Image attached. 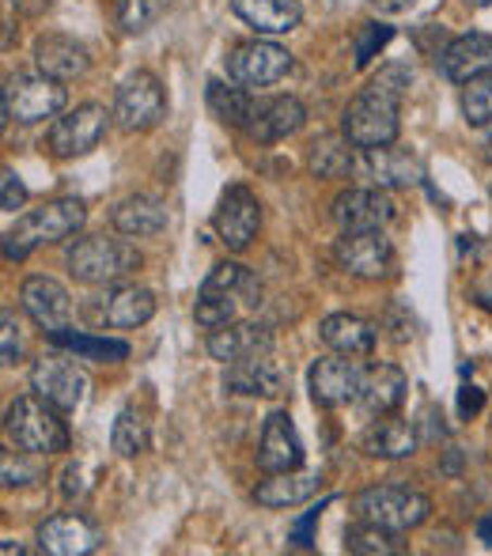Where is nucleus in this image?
Here are the masks:
<instances>
[{
  "label": "nucleus",
  "mask_w": 492,
  "mask_h": 556,
  "mask_svg": "<svg viewBox=\"0 0 492 556\" xmlns=\"http://www.w3.org/2000/svg\"><path fill=\"white\" fill-rule=\"evenodd\" d=\"M88 220V208L76 198H58L46 201L42 208H30L27 216L15 220L12 231L4 235V257L8 262H23L35 250L53 247V242H65L68 235H76Z\"/></svg>",
  "instance_id": "nucleus-1"
},
{
  "label": "nucleus",
  "mask_w": 492,
  "mask_h": 556,
  "mask_svg": "<svg viewBox=\"0 0 492 556\" xmlns=\"http://www.w3.org/2000/svg\"><path fill=\"white\" fill-rule=\"evenodd\" d=\"M65 269L73 280L91 288H111L122 285L125 277L140 269V250L125 239H106V235H80L68 242L65 250Z\"/></svg>",
  "instance_id": "nucleus-2"
},
{
  "label": "nucleus",
  "mask_w": 492,
  "mask_h": 556,
  "mask_svg": "<svg viewBox=\"0 0 492 556\" xmlns=\"http://www.w3.org/2000/svg\"><path fill=\"white\" fill-rule=\"evenodd\" d=\"M398 129H402V96L379 88L375 80L345 106V114H341V132H345L361 152L394 144Z\"/></svg>",
  "instance_id": "nucleus-3"
},
{
  "label": "nucleus",
  "mask_w": 492,
  "mask_h": 556,
  "mask_svg": "<svg viewBox=\"0 0 492 556\" xmlns=\"http://www.w3.org/2000/svg\"><path fill=\"white\" fill-rule=\"evenodd\" d=\"M4 432L15 446L30 454H61L68 451L73 435H68V425L61 420V409H53L46 397L38 394H23L15 397L4 409Z\"/></svg>",
  "instance_id": "nucleus-4"
},
{
  "label": "nucleus",
  "mask_w": 492,
  "mask_h": 556,
  "mask_svg": "<svg viewBox=\"0 0 492 556\" xmlns=\"http://www.w3.org/2000/svg\"><path fill=\"white\" fill-rule=\"evenodd\" d=\"M353 511L356 519L375 522L382 530H394V534H405V530H417L420 522H428L432 500L417 489H405V484H371V489L356 492Z\"/></svg>",
  "instance_id": "nucleus-5"
},
{
  "label": "nucleus",
  "mask_w": 492,
  "mask_h": 556,
  "mask_svg": "<svg viewBox=\"0 0 492 556\" xmlns=\"http://www.w3.org/2000/svg\"><path fill=\"white\" fill-rule=\"evenodd\" d=\"M68 91L46 73H15L4 80V122L38 125L65 111Z\"/></svg>",
  "instance_id": "nucleus-6"
},
{
  "label": "nucleus",
  "mask_w": 492,
  "mask_h": 556,
  "mask_svg": "<svg viewBox=\"0 0 492 556\" xmlns=\"http://www.w3.org/2000/svg\"><path fill=\"white\" fill-rule=\"evenodd\" d=\"M224 68H228L231 84H243V88H273V84H280L292 73V53L262 35V38H250V42L231 46L228 58H224Z\"/></svg>",
  "instance_id": "nucleus-7"
},
{
  "label": "nucleus",
  "mask_w": 492,
  "mask_h": 556,
  "mask_svg": "<svg viewBox=\"0 0 492 556\" xmlns=\"http://www.w3.org/2000/svg\"><path fill=\"white\" fill-rule=\"evenodd\" d=\"M111 114L125 132H148L155 125H163V117H167V91H163V84L152 73H133L114 91Z\"/></svg>",
  "instance_id": "nucleus-8"
},
{
  "label": "nucleus",
  "mask_w": 492,
  "mask_h": 556,
  "mask_svg": "<svg viewBox=\"0 0 492 556\" xmlns=\"http://www.w3.org/2000/svg\"><path fill=\"white\" fill-rule=\"evenodd\" d=\"M30 390L61 413H76L88 397V375L61 352H46L30 367Z\"/></svg>",
  "instance_id": "nucleus-9"
},
{
  "label": "nucleus",
  "mask_w": 492,
  "mask_h": 556,
  "mask_svg": "<svg viewBox=\"0 0 492 556\" xmlns=\"http://www.w3.org/2000/svg\"><path fill=\"white\" fill-rule=\"evenodd\" d=\"M111 117L114 114H106V106L80 103L76 111H68L65 117H58V122L50 125V137H46V144H50V152L58 155V160H76V155H88L91 148L103 144Z\"/></svg>",
  "instance_id": "nucleus-10"
},
{
  "label": "nucleus",
  "mask_w": 492,
  "mask_h": 556,
  "mask_svg": "<svg viewBox=\"0 0 492 556\" xmlns=\"http://www.w3.org/2000/svg\"><path fill=\"white\" fill-rule=\"evenodd\" d=\"M333 262L361 280H387L394 273L398 257L390 239H382V231H341V239L333 242Z\"/></svg>",
  "instance_id": "nucleus-11"
},
{
  "label": "nucleus",
  "mask_w": 492,
  "mask_h": 556,
  "mask_svg": "<svg viewBox=\"0 0 492 556\" xmlns=\"http://www.w3.org/2000/svg\"><path fill=\"white\" fill-rule=\"evenodd\" d=\"M364 371L353 356H323L311 364L307 371V390L315 397V405L323 409H341L349 402H361Z\"/></svg>",
  "instance_id": "nucleus-12"
},
{
  "label": "nucleus",
  "mask_w": 492,
  "mask_h": 556,
  "mask_svg": "<svg viewBox=\"0 0 492 556\" xmlns=\"http://www.w3.org/2000/svg\"><path fill=\"white\" fill-rule=\"evenodd\" d=\"M213 227H216V239L239 254V250H247L254 242L257 227H262V201L247 186H228L213 213Z\"/></svg>",
  "instance_id": "nucleus-13"
},
{
  "label": "nucleus",
  "mask_w": 492,
  "mask_h": 556,
  "mask_svg": "<svg viewBox=\"0 0 492 556\" xmlns=\"http://www.w3.org/2000/svg\"><path fill=\"white\" fill-rule=\"evenodd\" d=\"M20 303L46 337L73 326V295L53 277H27L20 285Z\"/></svg>",
  "instance_id": "nucleus-14"
},
{
  "label": "nucleus",
  "mask_w": 492,
  "mask_h": 556,
  "mask_svg": "<svg viewBox=\"0 0 492 556\" xmlns=\"http://www.w3.org/2000/svg\"><path fill=\"white\" fill-rule=\"evenodd\" d=\"M356 175L368 178V186H379V190H409V186L425 182V167H420L417 155L394 144L361 152Z\"/></svg>",
  "instance_id": "nucleus-15"
},
{
  "label": "nucleus",
  "mask_w": 492,
  "mask_h": 556,
  "mask_svg": "<svg viewBox=\"0 0 492 556\" xmlns=\"http://www.w3.org/2000/svg\"><path fill=\"white\" fill-rule=\"evenodd\" d=\"M394 216H398V205L379 186L345 190L333 201V224H338L341 231H382Z\"/></svg>",
  "instance_id": "nucleus-16"
},
{
  "label": "nucleus",
  "mask_w": 492,
  "mask_h": 556,
  "mask_svg": "<svg viewBox=\"0 0 492 556\" xmlns=\"http://www.w3.org/2000/svg\"><path fill=\"white\" fill-rule=\"evenodd\" d=\"M254 462L262 473H285V469L303 466V443H300V432H295L292 413L288 409H273L269 417H265Z\"/></svg>",
  "instance_id": "nucleus-17"
},
{
  "label": "nucleus",
  "mask_w": 492,
  "mask_h": 556,
  "mask_svg": "<svg viewBox=\"0 0 492 556\" xmlns=\"http://www.w3.org/2000/svg\"><path fill=\"white\" fill-rule=\"evenodd\" d=\"M91 315L99 326H111V330H137L155 315V295L137 285H111L91 303Z\"/></svg>",
  "instance_id": "nucleus-18"
},
{
  "label": "nucleus",
  "mask_w": 492,
  "mask_h": 556,
  "mask_svg": "<svg viewBox=\"0 0 492 556\" xmlns=\"http://www.w3.org/2000/svg\"><path fill=\"white\" fill-rule=\"evenodd\" d=\"M436 68H440L443 80L451 84H470L474 76L492 73V35L470 30V35H458L436 53Z\"/></svg>",
  "instance_id": "nucleus-19"
},
{
  "label": "nucleus",
  "mask_w": 492,
  "mask_h": 556,
  "mask_svg": "<svg viewBox=\"0 0 492 556\" xmlns=\"http://www.w3.org/2000/svg\"><path fill=\"white\" fill-rule=\"evenodd\" d=\"M35 542L50 556H88L99 549V530L84 515H50L46 522H38Z\"/></svg>",
  "instance_id": "nucleus-20"
},
{
  "label": "nucleus",
  "mask_w": 492,
  "mask_h": 556,
  "mask_svg": "<svg viewBox=\"0 0 492 556\" xmlns=\"http://www.w3.org/2000/svg\"><path fill=\"white\" fill-rule=\"evenodd\" d=\"M303 122H307V111H303L300 99L273 96V99H257V106H254V114H250L243 132L254 140V144H277V140L300 132Z\"/></svg>",
  "instance_id": "nucleus-21"
},
{
  "label": "nucleus",
  "mask_w": 492,
  "mask_h": 556,
  "mask_svg": "<svg viewBox=\"0 0 492 556\" xmlns=\"http://www.w3.org/2000/svg\"><path fill=\"white\" fill-rule=\"evenodd\" d=\"M205 352L216 364H236V359L273 352V333H269V326H262V323H228V326H220V330H209Z\"/></svg>",
  "instance_id": "nucleus-22"
},
{
  "label": "nucleus",
  "mask_w": 492,
  "mask_h": 556,
  "mask_svg": "<svg viewBox=\"0 0 492 556\" xmlns=\"http://www.w3.org/2000/svg\"><path fill=\"white\" fill-rule=\"evenodd\" d=\"M224 390L228 394H243V397H277L285 390V367L273 359V352L262 356L236 359L224 371Z\"/></svg>",
  "instance_id": "nucleus-23"
},
{
  "label": "nucleus",
  "mask_w": 492,
  "mask_h": 556,
  "mask_svg": "<svg viewBox=\"0 0 492 556\" xmlns=\"http://www.w3.org/2000/svg\"><path fill=\"white\" fill-rule=\"evenodd\" d=\"M35 65H38V73L68 84V80H76V76L88 73L91 58H88V46L76 42V38H68V35H38L35 38Z\"/></svg>",
  "instance_id": "nucleus-24"
},
{
  "label": "nucleus",
  "mask_w": 492,
  "mask_h": 556,
  "mask_svg": "<svg viewBox=\"0 0 492 556\" xmlns=\"http://www.w3.org/2000/svg\"><path fill=\"white\" fill-rule=\"evenodd\" d=\"M323 484V473L315 469H285V473H265V481L254 489V504L280 511V507H295L311 500Z\"/></svg>",
  "instance_id": "nucleus-25"
},
{
  "label": "nucleus",
  "mask_w": 492,
  "mask_h": 556,
  "mask_svg": "<svg viewBox=\"0 0 492 556\" xmlns=\"http://www.w3.org/2000/svg\"><path fill=\"white\" fill-rule=\"evenodd\" d=\"M231 12H236L250 30H257V35H265V38L288 35V30H295L303 20L300 0H231Z\"/></svg>",
  "instance_id": "nucleus-26"
},
{
  "label": "nucleus",
  "mask_w": 492,
  "mask_h": 556,
  "mask_svg": "<svg viewBox=\"0 0 492 556\" xmlns=\"http://www.w3.org/2000/svg\"><path fill=\"white\" fill-rule=\"evenodd\" d=\"M405 390L409 379L398 364H375L364 371V387H361V409L368 417H387L398 405L405 402Z\"/></svg>",
  "instance_id": "nucleus-27"
},
{
  "label": "nucleus",
  "mask_w": 492,
  "mask_h": 556,
  "mask_svg": "<svg viewBox=\"0 0 492 556\" xmlns=\"http://www.w3.org/2000/svg\"><path fill=\"white\" fill-rule=\"evenodd\" d=\"M318 337H323L326 349L341 352V356H371L375 352V326L368 318L361 315H349V311H341V315H326L323 326H318Z\"/></svg>",
  "instance_id": "nucleus-28"
},
{
  "label": "nucleus",
  "mask_w": 492,
  "mask_h": 556,
  "mask_svg": "<svg viewBox=\"0 0 492 556\" xmlns=\"http://www.w3.org/2000/svg\"><path fill=\"white\" fill-rule=\"evenodd\" d=\"M111 224L118 227L129 239H148V235L167 231V208H163L160 198H148V193H133L114 205Z\"/></svg>",
  "instance_id": "nucleus-29"
},
{
  "label": "nucleus",
  "mask_w": 492,
  "mask_h": 556,
  "mask_svg": "<svg viewBox=\"0 0 492 556\" xmlns=\"http://www.w3.org/2000/svg\"><path fill=\"white\" fill-rule=\"evenodd\" d=\"M361 446H364V454H371V458L398 462V458H409V454L417 451V432H413V425H405V420H398L387 413V417H379L375 425L364 428Z\"/></svg>",
  "instance_id": "nucleus-30"
},
{
  "label": "nucleus",
  "mask_w": 492,
  "mask_h": 556,
  "mask_svg": "<svg viewBox=\"0 0 492 556\" xmlns=\"http://www.w3.org/2000/svg\"><path fill=\"white\" fill-rule=\"evenodd\" d=\"M361 148L341 132V137H318L307 152V167L315 178H349L356 175V160Z\"/></svg>",
  "instance_id": "nucleus-31"
},
{
  "label": "nucleus",
  "mask_w": 492,
  "mask_h": 556,
  "mask_svg": "<svg viewBox=\"0 0 492 556\" xmlns=\"http://www.w3.org/2000/svg\"><path fill=\"white\" fill-rule=\"evenodd\" d=\"M205 103H209V114H213L220 125H231V129H247V122H250V114H254L257 99L250 96L243 84H239V88H231V84H224V80H209Z\"/></svg>",
  "instance_id": "nucleus-32"
},
{
  "label": "nucleus",
  "mask_w": 492,
  "mask_h": 556,
  "mask_svg": "<svg viewBox=\"0 0 492 556\" xmlns=\"http://www.w3.org/2000/svg\"><path fill=\"white\" fill-rule=\"evenodd\" d=\"M58 349H68L76 359H96V364H118V359L129 356V344L118 341V337H99V333H84V330H61L50 337Z\"/></svg>",
  "instance_id": "nucleus-33"
},
{
  "label": "nucleus",
  "mask_w": 492,
  "mask_h": 556,
  "mask_svg": "<svg viewBox=\"0 0 492 556\" xmlns=\"http://www.w3.org/2000/svg\"><path fill=\"white\" fill-rule=\"evenodd\" d=\"M201 292H224V295H239V300H247V307H257V295H262V285H257V277L247 269V265L239 262H220L209 269V277L201 280Z\"/></svg>",
  "instance_id": "nucleus-34"
},
{
  "label": "nucleus",
  "mask_w": 492,
  "mask_h": 556,
  "mask_svg": "<svg viewBox=\"0 0 492 556\" xmlns=\"http://www.w3.org/2000/svg\"><path fill=\"white\" fill-rule=\"evenodd\" d=\"M247 307V300L239 295H224V292H198V307H193V323L201 330H220V326L236 323L239 311Z\"/></svg>",
  "instance_id": "nucleus-35"
},
{
  "label": "nucleus",
  "mask_w": 492,
  "mask_h": 556,
  "mask_svg": "<svg viewBox=\"0 0 492 556\" xmlns=\"http://www.w3.org/2000/svg\"><path fill=\"white\" fill-rule=\"evenodd\" d=\"M345 549L349 553H361V556H394L402 545H398L394 530H382L375 522H356V527L345 530Z\"/></svg>",
  "instance_id": "nucleus-36"
},
{
  "label": "nucleus",
  "mask_w": 492,
  "mask_h": 556,
  "mask_svg": "<svg viewBox=\"0 0 492 556\" xmlns=\"http://www.w3.org/2000/svg\"><path fill=\"white\" fill-rule=\"evenodd\" d=\"M111 446L122 454V458H137V454H144L148 425H144V417H140L137 409H122L118 413V420H114V428H111Z\"/></svg>",
  "instance_id": "nucleus-37"
},
{
  "label": "nucleus",
  "mask_w": 492,
  "mask_h": 556,
  "mask_svg": "<svg viewBox=\"0 0 492 556\" xmlns=\"http://www.w3.org/2000/svg\"><path fill=\"white\" fill-rule=\"evenodd\" d=\"M463 114H466V122L478 125V129L492 125V73L474 76L463 88Z\"/></svg>",
  "instance_id": "nucleus-38"
},
{
  "label": "nucleus",
  "mask_w": 492,
  "mask_h": 556,
  "mask_svg": "<svg viewBox=\"0 0 492 556\" xmlns=\"http://www.w3.org/2000/svg\"><path fill=\"white\" fill-rule=\"evenodd\" d=\"M38 458H42V454H30V451H23V446H15V454L4 451V458H0V477H4V489L35 484L38 477H42V466H38Z\"/></svg>",
  "instance_id": "nucleus-39"
},
{
  "label": "nucleus",
  "mask_w": 492,
  "mask_h": 556,
  "mask_svg": "<svg viewBox=\"0 0 492 556\" xmlns=\"http://www.w3.org/2000/svg\"><path fill=\"white\" fill-rule=\"evenodd\" d=\"M167 4L171 0H118V27L129 30V35H140L167 12Z\"/></svg>",
  "instance_id": "nucleus-40"
},
{
  "label": "nucleus",
  "mask_w": 492,
  "mask_h": 556,
  "mask_svg": "<svg viewBox=\"0 0 492 556\" xmlns=\"http://www.w3.org/2000/svg\"><path fill=\"white\" fill-rule=\"evenodd\" d=\"M394 38V27H387V23H364L361 30H356V65H371V58L382 50V46Z\"/></svg>",
  "instance_id": "nucleus-41"
},
{
  "label": "nucleus",
  "mask_w": 492,
  "mask_h": 556,
  "mask_svg": "<svg viewBox=\"0 0 492 556\" xmlns=\"http://www.w3.org/2000/svg\"><path fill=\"white\" fill-rule=\"evenodd\" d=\"M330 504H333V496L318 500V504H311L307 511H303L300 519L288 527V542H292L295 549H311V545H315V527H318V519H323V511Z\"/></svg>",
  "instance_id": "nucleus-42"
},
{
  "label": "nucleus",
  "mask_w": 492,
  "mask_h": 556,
  "mask_svg": "<svg viewBox=\"0 0 492 556\" xmlns=\"http://www.w3.org/2000/svg\"><path fill=\"white\" fill-rule=\"evenodd\" d=\"M23 201H27V186L20 182V175L12 167H4L0 170V208L15 213V208H23Z\"/></svg>",
  "instance_id": "nucleus-43"
},
{
  "label": "nucleus",
  "mask_w": 492,
  "mask_h": 556,
  "mask_svg": "<svg viewBox=\"0 0 492 556\" xmlns=\"http://www.w3.org/2000/svg\"><path fill=\"white\" fill-rule=\"evenodd\" d=\"M0 352H4V367H12L20 359V326H15L12 311H0Z\"/></svg>",
  "instance_id": "nucleus-44"
},
{
  "label": "nucleus",
  "mask_w": 492,
  "mask_h": 556,
  "mask_svg": "<svg viewBox=\"0 0 492 556\" xmlns=\"http://www.w3.org/2000/svg\"><path fill=\"white\" fill-rule=\"evenodd\" d=\"M481 409H485V394L478 387L458 390V417H478Z\"/></svg>",
  "instance_id": "nucleus-45"
},
{
  "label": "nucleus",
  "mask_w": 492,
  "mask_h": 556,
  "mask_svg": "<svg viewBox=\"0 0 492 556\" xmlns=\"http://www.w3.org/2000/svg\"><path fill=\"white\" fill-rule=\"evenodd\" d=\"M8 4L15 8L20 15H27V20H38V15H46L53 8V0H8Z\"/></svg>",
  "instance_id": "nucleus-46"
},
{
  "label": "nucleus",
  "mask_w": 492,
  "mask_h": 556,
  "mask_svg": "<svg viewBox=\"0 0 492 556\" xmlns=\"http://www.w3.org/2000/svg\"><path fill=\"white\" fill-rule=\"evenodd\" d=\"M61 477H65V484H61V492H65V496H84V492H88V484H84L80 466H68Z\"/></svg>",
  "instance_id": "nucleus-47"
},
{
  "label": "nucleus",
  "mask_w": 492,
  "mask_h": 556,
  "mask_svg": "<svg viewBox=\"0 0 492 556\" xmlns=\"http://www.w3.org/2000/svg\"><path fill=\"white\" fill-rule=\"evenodd\" d=\"M379 12H387V15H394V12H405V8L413 4V0H371Z\"/></svg>",
  "instance_id": "nucleus-48"
},
{
  "label": "nucleus",
  "mask_w": 492,
  "mask_h": 556,
  "mask_svg": "<svg viewBox=\"0 0 492 556\" xmlns=\"http://www.w3.org/2000/svg\"><path fill=\"white\" fill-rule=\"evenodd\" d=\"M485 137H481V155H485V160L492 163V125H485Z\"/></svg>",
  "instance_id": "nucleus-49"
},
{
  "label": "nucleus",
  "mask_w": 492,
  "mask_h": 556,
  "mask_svg": "<svg viewBox=\"0 0 492 556\" xmlns=\"http://www.w3.org/2000/svg\"><path fill=\"white\" fill-rule=\"evenodd\" d=\"M478 534H481V542H485V545H492V519H485V522H481V527H478Z\"/></svg>",
  "instance_id": "nucleus-50"
},
{
  "label": "nucleus",
  "mask_w": 492,
  "mask_h": 556,
  "mask_svg": "<svg viewBox=\"0 0 492 556\" xmlns=\"http://www.w3.org/2000/svg\"><path fill=\"white\" fill-rule=\"evenodd\" d=\"M466 4H470V8H489L492 0H466Z\"/></svg>",
  "instance_id": "nucleus-51"
}]
</instances>
